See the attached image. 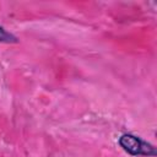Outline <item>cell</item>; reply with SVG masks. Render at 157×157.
<instances>
[{"label":"cell","mask_w":157,"mask_h":157,"mask_svg":"<svg viewBox=\"0 0 157 157\" xmlns=\"http://www.w3.org/2000/svg\"><path fill=\"white\" fill-rule=\"evenodd\" d=\"M119 144L130 155H135V156H137V155L155 156L156 155L155 147L152 145H150V144L145 142L144 140H141L134 135H130V134L123 135L119 140Z\"/></svg>","instance_id":"obj_1"},{"label":"cell","mask_w":157,"mask_h":157,"mask_svg":"<svg viewBox=\"0 0 157 157\" xmlns=\"http://www.w3.org/2000/svg\"><path fill=\"white\" fill-rule=\"evenodd\" d=\"M13 38H12V36L11 34H9V33H6L1 27H0V40H6V42H10V40H12Z\"/></svg>","instance_id":"obj_2"}]
</instances>
